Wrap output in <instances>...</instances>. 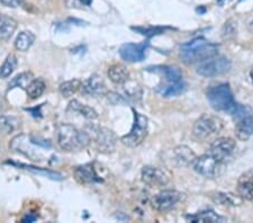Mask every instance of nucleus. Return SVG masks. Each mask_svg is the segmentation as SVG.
<instances>
[{
	"label": "nucleus",
	"instance_id": "f257e3e1",
	"mask_svg": "<svg viewBox=\"0 0 253 223\" xmlns=\"http://www.w3.org/2000/svg\"><path fill=\"white\" fill-rule=\"evenodd\" d=\"M217 52L218 45L210 43L203 38H197L187 43H183L180 46L179 55H180L183 63L193 64L217 55Z\"/></svg>",
	"mask_w": 253,
	"mask_h": 223
},
{
	"label": "nucleus",
	"instance_id": "f03ea898",
	"mask_svg": "<svg viewBox=\"0 0 253 223\" xmlns=\"http://www.w3.org/2000/svg\"><path fill=\"white\" fill-rule=\"evenodd\" d=\"M90 143V136L84 130L80 131L71 124H62L58 129V144L64 151H80Z\"/></svg>",
	"mask_w": 253,
	"mask_h": 223
},
{
	"label": "nucleus",
	"instance_id": "7ed1b4c3",
	"mask_svg": "<svg viewBox=\"0 0 253 223\" xmlns=\"http://www.w3.org/2000/svg\"><path fill=\"white\" fill-rule=\"evenodd\" d=\"M207 99L211 106L218 112H233L236 103L233 97V92L227 84L217 85L207 89Z\"/></svg>",
	"mask_w": 253,
	"mask_h": 223
},
{
	"label": "nucleus",
	"instance_id": "20e7f679",
	"mask_svg": "<svg viewBox=\"0 0 253 223\" xmlns=\"http://www.w3.org/2000/svg\"><path fill=\"white\" fill-rule=\"evenodd\" d=\"M84 131L90 136V140L99 152L109 153L115 150L117 139L112 130L96 124H88Z\"/></svg>",
	"mask_w": 253,
	"mask_h": 223
},
{
	"label": "nucleus",
	"instance_id": "39448f33",
	"mask_svg": "<svg viewBox=\"0 0 253 223\" xmlns=\"http://www.w3.org/2000/svg\"><path fill=\"white\" fill-rule=\"evenodd\" d=\"M224 128V122L218 116L204 114L195 122L193 134L198 140H207L218 134Z\"/></svg>",
	"mask_w": 253,
	"mask_h": 223
},
{
	"label": "nucleus",
	"instance_id": "423d86ee",
	"mask_svg": "<svg viewBox=\"0 0 253 223\" xmlns=\"http://www.w3.org/2000/svg\"><path fill=\"white\" fill-rule=\"evenodd\" d=\"M133 112H134L133 127L130 129L129 133H127V134L124 135L121 139V141L129 148H135L145 140L146 135H148V128H149L148 117L136 111H133Z\"/></svg>",
	"mask_w": 253,
	"mask_h": 223
},
{
	"label": "nucleus",
	"instance_id": "0eeeda50",
	"mask_svg": "<svg viewBox=\"0 0 253 223\" xmlns=\"http://www.w3.org/2000/svg\"><path fill=\"white\" fill-rule=\"evenodd\" d=\"M231 61L225 56L214 55L210 59L202 61L197 67V74L206 78L217 77L226 74L231 70Z\"/></svg>",
	"mask_w": 253,
	"mask_h": 223
},
{
	"label": "nucleus",
	"instance_id": "6e6552de",
	"mask_svg": "<svg viewBox=\"0 0 253 223\" xmlns=\"http://www.w3.org/2000/svg\"><path fill=\"white\" fill-rule=\"evenodd\" d=\"M9 147L11 150H14L15 152L22 153V155L26 156L32 160L42 161L44 159L42 153L38 151V148H41V147L33 143L31 140V136L28 135L20 134V135L15 136L14 139L10 141Z\"/></svg>",
	"mask_w": 253,
	"mask_h": 223
},
{
	"label": "nucleus",
	"instance_id": "1a4fd4ad",
	"mask_svg": "<svg viewBox=\"0 0 253 223\" xmlns=\"http://www.w3.org/2000/svg\"><path fill=\"white\" fill-rule=\"evenodd\" d=\"M221 161L215 159L213 156L204 155L201 157H196L193 161V169L196 173L206 178L217 177L221 173Z\"/></svg>",
	"mask_w": 253,
	"mask_h": 223
},
{
	"label": "nucleus",
	"instance_id": "9d476101",
	"mask_svg": "<svg viewBox=\"0 0 253 223\" xmlns=\"http://www.w3.org/2000/svg\"><path fill=\"white\" fill-rule=\"evenodd\" d=\"M141 178L144 184L151 187H162L168 185L171 179V175L168 170L154 167V166H145L141 172Z\"/></svg>",
	"mask_w": 253,
	"mask_h": 223
},
{
	"label": "nucleus",
	"instance_id": "9b49d317",
	"mask_svg": "<svg viewBox=\"0 0 253 223\" xmlns=\"http://www.w3.org/2000/svg\"><path fill=\"white\" fill-rule=\"evenodd\" d=\"M181 200V193L174 189H165L156 194L151 200V205L159 212H166L175 206Z\"/></svg>",
	"mask_w": 253,
	"mask_h": 223
},
{
	"label": "nucleus",
	"instance_id": "f8f14e48",
	"mask_svg": "<svg viewBox=\"0 0 253 223\" xmlns=\"http://www.w3.org/2000/svg\"><path fill=\"white\" fill-rule=\"evenodd\" d=\"M236 147V142L232 137H219L211 144L210 155L215 159L223 162L230 157Z\"/></svg>",
	"mask_w": 253,
	"mask_h": 223
},
{
	"label": "nucleus",
	"instance_id": "ddd939ff",
	"mask_svg": "<svg viewBox=\"0 0 253 223\" xmlns=\"http://www.w3.org/2000/svg\"><path fill=\"white\" fill-rule=\"evenodd\" d=\"M145 44L126 43L120 47L121 58L127 62H140L145 58Z\"/></svg>",
	"mask_w": 253,
	"mask_h": 223
},
{
	"label": "nucleus",
	"instance_id": "4468645a",
	"mask_svg": "<svg viewBox=\"0 0 253 223\" xmlns=\"http://www.w3.org/2000/svg\"><path fill=\"white\" fill-rule=\"evenodd\" d=\"M80 90L87 96H101L106 94V85L103 77L92 75L81 83Z\"/></svg>",
	"mask_w": 253,
	"mask_h": 223
},
{
	"label": "nucleus",
	"instance_id": "2eb2a0df",
	"mask_svg": "<svg viewBox=\"0 0 253 223\" xmlns=\"http://www.w3.org/2000/svg\"><path fill=\"white\" fill-rule=\"evenodd\" d=\"M235 135L241 141H247L253 135V115L249 114L239 119L235 125Z\"/></svg>",
	"mask_w": 253,
	"mask_h": 223
},
{
	"label": "nucleus",
	"instance_id": "dca6fc26",
	"mask_svg": "<svg viewBox=\"0 0 253 223\" xmlns=\"http://www.w3.org/2000/svg\"><path fill=\"white\" fill-rule=\"evenodd\" d=\"M75 178L76 180L79 182V184L83 185H88L91 184V182H95L98 180L95 169H93L92 165H83L79 166L75 169Z\"/></svg>",
	"mask_w": 253,
	"mask_h": 223
},
{
	"label": "nucleus",
	"instance_id": "f3484780",
	"mask_svg": "<svg viewBox=\"0 0 253 223\" xmlns=\"http://www.w3.org/2000/svg\"><path fill=\"white\" fill-rule=\"evenodd\" d=\"M108 78L115 85H124L126 81L129 80V71L123 64L116 63L108 68L107 71Z\"/></svg>",
	"mask_w": 253,
	"mask_h": 223
},
{
	"label": "nucleus",
	"instance_id": "a211bd4d",
	"mask_svg": "<svg viewBox=\"0 0 253 223\" xmlns=\"http://www.w3.org/2000/svg\"><path fill=\"white\" fill-rule=\"evenodd\" d=\"M17 28V22L6 15H0V40H9Z\"/></svg>",
	"mask_w": 253,
	"mask_h": 223
},
{
	"label": "nucleus",
	"instance_id": "6ab92c4d",
	"mask_svg": "<svg viewBox=\"0 0 253 223\" xmlns=\"http://www.w3.org/2000/svg\"><path fill=\"white\" fill-rule=\"evenodd\" d=\"M186 88L187 85L181 80L178 83H167V85L159 86L157 88V92L163 97H173L182 94Z\"/></svg>",
	"mask_w": 253,
	"mask_h": 223
},
{
	"label": "nucleus",
	"instance_id": "aec40b11",
	"mask_svg": "<svg viewBox=\"0 0 253 223\" xmlns=\"http://www.w3.org/2000/svg\"><path fill=\"white\" fill-rule=\"evenodd\" d=\"M174 157L175 160L178 162V165L188 166L193 164L196 155L191 151L190 148L187 147V145H178V147L174 149Z\"/></svg>",
	"mask_w": 253,
	"mask_h": 223
},
{
	"label": "nucleus",
	"instance_id": "412c9836",
	"mask_svg": "<svg viewBox=\"0 0 253 223\" xmlns=\"http://www.w3.org/2000/svg\"><path fill=\"white\" fill-rule=\"evenodd\" d=\"M35 42V35L31 31H23L18 34L15 41V47L18 51L25 52L28 51L33 44Z\"/></svg>",
	"mask_w": 253,
	"mask_h": 223
},
{
	"label": "nucleus",
	"instance_id": "4be33fe9",
	"mask_svg": "<svg viewBox=\"0 0 253 223\" xmlns=\"http://www.w3.org/2000/svg\"><path fill=\"white\" fill-rule=\"evenodd\" d=\"M69 108L71 109V111L76 112V113H79L80 115H83L84 117L88 120H96L98 117L97 112L93 109L92 107H89L87 105L84 104H81L80 101L78 100H72L70 105H69Z\"/></svg>",
	"mask_w": 253,
	"mask_h": 223
},
{
	"label": "nucleus",
	"instance_id": "5701e85b",
	"mask_svg": "<svg viewBox=\"0 0 253 223\" xmlns=\"http://www.w3.org/2000/svg\"><path fill=\"white\" fill-rule=\"evenodd\" d=\"M188 220H191L194 222H224L226 221L225 218H223L218 214H216L214 211L208 210V211H204V212H201L198 214H195V216L191 217H187Z\"/></svg>",
	"mask_w": 253,
	"mask_h": 223
},
{
	"label": "nucleus",
	"instance_id": "b1692460",
	"mask_svg": "<svg viewBox=\"0 0 253 223\" xmlns=\"http://www.w3.org/2000/svg\"><path fill=\"white\" fill-rule=\"evenodd\" d=\"M213 200L219 205H231L238 206L242 204V197L240 195L235 196L231 193H216Z\"/></svg>",
	"mask_w": 253,
	"mask_h": 223
},
{
	"label": "nucleus",
	"instance_id": "393cba45",
	"mask_svg": "<svg viewBox=\"0 0 253 223\" xmlns=\"http://www.w3.org/2000/svg\"><path fill=\"white\" fill-rule=\"evenodd\" d=\"M239 195L249 201H253V179L241 176L238 186Z\"/></svg>",
	"mask_w": 253,
	"mask_h": 223
},
{
	"label": "nucleus",
	"instance_id": "a878e982",
	"mask_svg": "<svg viewBox=\"0 0 253 223\" xmlns=\"http://www.w3.org/2000/svg\"><path fill=\"white\" fill-rule=\"evenodd\" d=\"M157 72H160L165 76L167 83H178L182 80V74L177 67H161L156 68Z\"/></svg>",
	"mask_w": 253,
	"mask_h": 223
},
{
	"label": "nucleus",
	"instance_id": "bb28decb",
	"mask_svg": "<svg viewBox=\"0 0 253 223\" xmlns=\"http://www.w3.org/2000/svg\"><path fill=\"white\" fill-rule=\"evenodd\" d=\"M17 64L18 61L15 54L8 55L5 62L0 67V79H6L9 76H11V74L15 71V69L17 68Z\"/></svg>",
	"mask_w": 253,
	"mask_h": 223
},
{
	"label": "nucleus",
	"instance_id": "cd10ccee",
	"mask_svg": "<svg viewBox=\"0 0 253 223\" xmlns=\"http://www.w3.org/2000/svg\"><path fill=\"white\" fill-rule=\"evenodd\" d=\"M81 88V81L78 79H72V80H68L64 81L60 85V92L61 95L65 98H69L72 95H75L77 91L80 90Z\"/></svg>",
	"mask_w": 253,
	"mask_h": 223
},
{
	"label": "nucleus",
	"instance_id": "c85d7f7f",
	"mask_svg": "<svg viewBox=\"0 0 253 223\" xmlns=\"http://www.w3.org/2000/svg\"><path fill=\"white\" fill-rule=\"evenodd\" d=\"M34 80V76H33L32 72H22V74H19L15 77V78L11 79V81L9 83V88L13 89V88H23L25 89L28 87V85H30L32 81Z\"/></svg>",
	"mask_w": 253,
	"mask_h": 223
},
{
	"label": "nucleus",
	"instance_id": "c756f323",
	"mask_svg": "<svg viewBox=\"0 0 253 223\" xmlns=\"http://www.w3.org/2000/svg\"><path fill=\"white\" fill-rule=\"evenodd\" d=\"M45 90V83L42 79H34L26 88L27 96L31 99H38Z\"/></svg>",
	"mask_w": 253,
	"mask_h": 223
},
{
	"label": "nucleus",
	"instance_id": "7c9ffc66",
	"mask_svg": "<svg viewBox=\"0 0 253 223\" xmlns=\"http://www.w3.org/2000/svg\"><path fill=\"white\" fill-rule=\"evenodd\" d=\"M123 86H124L125 94L127 95L128 98L134 99V100L141 99V97H142V87L140 86V84L136 83V81L127 80L123 85Z\"/></svg>",
	"mask_w": 253,
	"mask_h": 223
},
{
	"label": "nucleus",
	"instance_id": "2f4dec72",
	"mask_svg": "<svg viewBox=\"0 0 253 223\" xmlns=\"http://www.w3.org/2000/svg\"><path fill=\"white\" fill-rule=\"evenodd\" d=\"M18 167H23L24 169H27L32 173L38 174V175H41L43 177H47L53 180H62L63 179V176L61 175L60 173H56V172H51V170H45V169H39V168L32 167V166H26V165H18Z\"/></svg>",
	"mask_w": 253,
	"mask_h": 223
},
{
	"label": "nucleus",
	"instance_id": "473e14b6",
	"mask_svg": "<svg viewBox=\"0 0 253 223\" xmlns=\"http://www.w3.org/2000/svg\"><path fill=\"white\" fill-rule=\"evenodd\" d=\"M236 28H238V25H236V22L234 19H228L225 23V25L223 27V38L224 39H231L236 34Z\"/></svg>",
	"mask_w": 253,
	"mask_h": 223
},
{
	"label": "nucleus",
	"instance_id": "72a5a7b5",
	"mask_svg": "<svg viewBox=\"0 0 253 223\" xmlns=\"http://www.w3.org/2000/svg\"><path fill=\"white\" fill-rule=\"evenodd\" d=\"M92 0H65V3L69 8H76V9H85L91 6Z\"/></svg>",
	"mask_w": 253,
	"mask_h": 223
},
{
	"label": "nucleus",
	"instance_id": "f704fd0d",
	"mask_svg": "<svg viewBox=\"0 0 253 223\" xmlns=\"http://www.w3.org/2000/svg\"><path fill=\"white\" fill-rule=\"evenodd\" d=\"M3 6L10 8H17L23 3V0H0Z\"/></svg>",
	"mask_w": 253,
	"mask_h": 223
},
{
	"label": "nucleus",
	"instance_id": "c9c22d12",
	"mask_svg": "<svg viewBox=\"0 0 253 223\" xmlns=\"http://www.w3.org/2000/svg\"><path fill=\"white\" fill-rule=\"evenodd\" d=\"M3 104H5V99H3V97H2V94H1V92H0V109L2 108Z\"/></svg>",
	"mask_w": 253,
	"mask_h": 223
},
{
	"label": "nucleus",
	"instance_id": "e433bc0d",
	"mask_svg": "<svg viewBox=\"0 0 253 223\" xmlns=\"http://www.w3.org/2000/svg\"><path fill=\"white\" fill-rule=\"evenodd\" d=\"M249 31H250L251 32V33H253V18L251 19V22L250 23H249Z\"/></svg>",
	"mask_w": 253,
	"mask_h": 223
},
{
	"label": "nucleus",
	"instance_id": "4c0bfd02",
	"mask_svg": "<svg viewBox=\"0 0 253 223\" xmlns=\"http://www.w3.org/2000/svg\"><path fill=\"white\" fill-rule=\"evenodd\" d=\"M250 77H251V80H252V83H253V69H252L251 72H250Z\"/></svg>",
	"mask_w": 253,
	"mask_h": 223
}]
</instances>
